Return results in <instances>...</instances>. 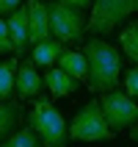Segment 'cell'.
<instances>
[{
  "mask_svg": "<svg viewBox=\"0 0 138 147\" xmlns=\"http://www.w3.org/2000/svg\"><path fill=\"white\" fill-rule=\"evenodd\" d=\"M130 136H133V139H135V142H138V131H133V133H130Z\"/></svg>",
  "mask_w": 138,
  "mask_h": 147,
  "instance_id": "44dd1931",
  "label": "cell"
},
{
  "mask_svg": "<svg viewBox=\"0 0 138 147\" xmlns=\"http://www.w3.org/2000/svg\"><path fill=\"white\" fill-rule=\"evenodd\" d=\"M61 3H66V6H75V8H86V6H91V0H61Z\"/></svg>",
  "mask_w": 138,
  "mask_h": 147,
  "instance_id": "ffe728a7",
  "label": "cell"
},
{
  "mask_svg": "<svg viewBox=\"0 0 138 147\" xmlns=\"http://www.w3.org/2000/svg\"><path fill=\"white\" fill-rule=\"evenodd\" d=\"M58 64H61V69H66V72L72 75V78H77L80 83H86V78H89V61H86V53L64 50L61 58H58Z\"/></svg>",
  "mask_w": 138,
  "mask_h": 147,
  "instance_id": "7c38bea8",
  "label": "cell"
},
{
  "mask_svg": "<svg viewBox=\"0 0 138 147\" xmlns=\"http://www.w3.org/2000/svg\"><path fill=\"white\" fill-rule=\"evenodd\" d=\"M19 3H22V0H0V14H11V11H17Z\"/></svg>",
  "mask_w": 138,
  "mask_h": 147,
  "instance_id": "d6986e66",
  "label": "cell"
},
{
  "mask_svg": "<svg viewBox=\"0 0 138 147\" xmlns=\"http://www.w3.org/2000/svg\"><path fill=\"white\" fill-rule=\"evenodd\" d=\"M31 128L36 131V136L41 139V147H66L69 142V128H66L64 117L55 111V106L47 97H41L33 103L31 117H28Z\"/></svg>",
  "mask_w": 138,
  "mask_h": 147,
  "instance_id": "7a4b0ae2",
  "label": "cell"
},
{
  "mask_svg": "<svg viewBox=\"0 0 138 147\" xmlns=\"http://www.w3.org/2000/svg\"><path fill=\"white\" fill-rule=\"evenodd\" d=\"M61 53H64V42L61 39H44V42H39V45H33V64L36 67H53L61 58Z\"/></svg>",
  "mask_w": 138,
  "mask_h": 147,
  "instance_id": "8fae6325",
  "label": "cell"
},
{
  "mask_svg": "<svg viewBox=\"0 0 138 147\" xmlns=\"http://www.w3.org/2000/svg\"><path fill=\"white\" fill-rule=\"evenodd\" d=\"M119 42H122V50L127 53V58L138 64V22L127 25L122 31V36H119Z\"/></svg>",
  "mask_w": 138,
  "mask_h": 147,
  "instance_id": "2e32d148",
  "label": "cell"
},
{
  "mask_svg": "<svg viewBox=\"0 0 138 147\" xmlns=\"http://www.w3.org/2000/svg\"><path fill=\"white\" fill-rule=\"evenodd\" d=\"M0 147H41V139L36 136V131H33L31 125H28V128H22V131L11 133L8 139H3Z\"/></svg>",
  "mask_w": 138,
  "mask_h": 147,
  "instance_id": "9a60e30c",
  "label": "cell"
},
{
  "mask_svg": "<svg viewBox=\"0 0 138 147\" xmlns=\"http://www.w3.org/2000/svg\"><path fill=\"white\" fill-rule=\"evenodd\" d=\"M41 86H44V81L39 78V72H36V64H33V61H22V64L17 67L14 89H17V94H19L22 100L36 97V94L41 92Z\"/></svg>",
  "mask_w": 138,
  "mask_h": 147,
  "instance_id": "ba28073f",
  "label": "cell"
},
{
  "mask_svg": "<svg viewBox=\"0 0 138 147\" xmlns=\"http://www.w3.org/2000/svg\"><path fill=\"white\" fill-rule=\"evenodd\" d=\"M99 106H102V114H105L111 131L130 128V125H135V119H138V106H135V100H133L130 94H124V92H116V89L102 92Z\"/></svg>",
  "mask_w": 138,
  "mask_h": 147,
  "instance_id": "8992f818",
  "label": "cell"
},
{
  "mask_svg": "<svg viewBox=\"0 0 138 147\" xmlns=\"http://www.w3.org/2000/svg\"><path fill=\"white\" fill-rule=\"evenodd\" d=\"M138 11V0H94L86 28L94 33H111L124 17Z\"/></svg>",
  "mask_w": 138,
  "mask_h": 147,
  "instance_id": "5b68a950",
  "label": "cell"
},
{
  "mask_svg": "<svg viewBox=\"0 0 138 147\" xmlns=\"http://www.w3.org/2000/svg\"><path fill=\"white\" fill-rule=\"evenodd\" d=\"M17 122H19V106L0 100V142L11 136V131L17 128Z\"/></svg>",
  "mask_w": 138,
  "mask_h": 147,
  "instance_id": "4fadbf2b",
  "label": "cell"
},
{
  "mask_svg": "<svg viewBox=\"0 0 138 147\" xmlns=\"http://www.w3.org/2000/svg\"><path fill=\"white\" fill-rule=\"evenodd\" d=\"M50 36H53V31H50L47 6L41 0H28V39H31V45H39Z\"/></svg>",
  "mask_w": 138,
  "mask_h": 147,
  "instance_id": "52a82bcc",
  "label": "cell"
},
{
  "mask_svg": "<svg viewBox=\"0 0 138 147\" xmlns=\"http://www.w3.org/2000/svg\"><path fill=\"white\" fill-rule=\"evenodd\" d=\"M17 58L11 61H0V100H8L14 92V81H17Z\"/></svg>",
  "mask_w": 138,
  "mask_h": 147,
  "instance_id": "5bb4252c",
  "label": "cell"
},
{
  "mask_svg": "<svg viewBox=\"0 0 138 147\" xmlns=\"http://www.w3.org/2000/svg\"><path fill=\"white\" fill-rule=\"evenodd\" d=\"M6 22H8V33H11L14 53H17V56H22L25 47L31 45V39H28V6L11 11V17H8Z\"/></svg>",
  "mask_w": 138,
  "mask_h": 147,
  "instance_id": "9c48e42d",
  "label": "cell"
},
{
  "mask_svg": "<svg viewBox=\"0 0 138 147\" xmlns=\"http://www.w3.org/2000/svg\"><path fill=\"white\" fill-rule=\"evenodd\" d=\"M14 45H11V33H8V22L0 20V53H11Z\"/></svg>",
  "mask_w": 138,
  "mask_h": 147,
  "instance_id": "e0dca14e",
  "label": "cell"
},
{
  "mask_svg": "<svg viewBox=\"0 0 138 147\" xmlns=\"http://www.w3.org/2000/svg\"><path fill=\"white\" fill-rule=\"evenodd\" d=\"M124 86H127V94H130V97H138V67H133L130 72H127Z\"/></svg>",
  "mask_w": 138,
  "mask_h": 147,
  "instance_id": "ac0fdd59",
  "label": "cell"
},
{
  "mask_svg": "<svg viewBox=\"0 0 138 147\" xmlns=\"http://www.w3.org/2000/svg\"><path fill=\"white\" fill-rule=\"evenodd\" d=\"M69 136L77 139V142H105V139L113 136L105 114H102V106H99L97 100H89L75 114L72 125H69Z\"/></svg>",
  "mask_w": 138,
  "mask_h": 147,
  "instance_id": "3957f363",
  "label": "cell"
},
{
  "mask_svg": "<svg viewBox=\"0 0 138 147\" xmlns=\"http://www.w3.org/2000/svg\"><path fill=\"white\" fill-rule=\"evenodd\" d=\"M47 14H50V31H53L55 39H61V42H80L83 39L86 17H83L80 8L55 0V3L47 6Z\"/></svg>",
  "mask_w": 138,
  "mask_h": 147,
  "instance_id": "277c9868",
  "label": "cell"
},
{
  "mask_svg": "<svg viewBox=\"0 0 138 147\" xmlns=\"http://www.w3.org/2000/svg\"><path fill=\"white\" fill-rule=\"evenodd\" d=\"M86 61H89V78L86 86L91 92H111L119 83V72H122V58L119 50L111 47L102 39H89L86 42Z\"/></svg>",
  "mask_w": 138,
  "mask_h": 147,
  "instance_id": "6da1fadb",
  "label": "cell"
},
{
  "mask_svg": "<svg viewBox=\"0 0 138 147\" xmlns=\"http://www.w3.org/2000/svg\"><path fill=\"white\" fill-rule=\"evenodd\" d=\"M41 81L47 83V89L53 97H66V94H72V92H77V86H80V81L77 78H72V75L66 72V69H53V67H47V75L41 78Z\"/></svg>",
  "mask_w": 138,
  "mask_h": 147,
  "instance_id": "30bf717a",
  "label": "cell"
}]
</instances>
